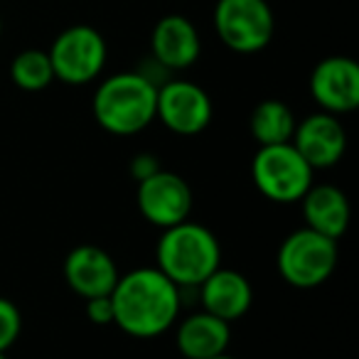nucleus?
I'll list each match as a JSON object with an SVG mask.
<instances>
[{"instance_id": "14", "label": "nucleus", "mask_w": 359, "mask_h": 359, "mask_svg": "<svg viewBox=\"0 0 359 359\" xmlns=\"http://www.w3.org/2000/svg\"><path fill=\"white\" fill-rule=\"evenodd\" d=\"M197 288H200L202 308L226 323L244 318L254 303V288H251L249 278L234 269H224V266L212 271Z\"/></svg>"}, {"instance_id": "20", "label": "nucleus", "mask_w": 359, "mask_h": 359, "mask_svg": "<svg viewBox=\"0 0 359 359\" xmlns=\"http://www.w3.org/2000/svg\"><path fill=\"white\" fill-rule=\"evenodd\" d=\"M86 303V318L94 325H114V303L111 295H96V298L84 300Z\"/></svg>"}, {"instance_id": "15", "label": "nucleus", "mask_w": 359, "mask_h": 359, "mask_svg": "<svg viewBox=\"0 0 359 359\" xmlns=\"http://www.w3.org/2000/svg\"><path fill=\"white\" fill-rule=\"evenodd\" d=\"M175 342H177V349L182 352V357L210 359L226 352V347L231 342V330L226 320L202 310V313L190 315V318H185L177 325Z\"/></svg>"}, {"instance_id": "6", "label": "nucleus", "mask_w": 359, "mask_h": 359, "mask_svg": "<svg viewBox=\"0 0 359 359\" xmlns=\"http://www.w3.org/2000/svg\"><path fill=\"white\" fill-rule=\"evenodd\" d=\"M47 55H50L52 69H55V79L72 86H81L94 81L104 72L109 47L96 27L72 25L55 37Z\"/></svg>"}, {"instance_id": "3", "label": "nucleus", "mask_w": 359, "mask_h": 359, "mask_svg": "<svg viewBox=\"0 0 359 359\" xmlns=\"http://www.w3.org/2000/svg\"><path fill=\"white\" fill-rule=\"evenodd\" d=\"M158 86L140 72H118L99 84L91 99L96 123L114 135H135L155 121Z\"/></svg>"}, {"instance_id": "13", "label": "nucleus", "mask_w": 359, "mask_h": 359, "mask_svg": "<svg viewBox=\"0 0 359 359\" xmlns=\"http://www.w3.org/2000/svg\"><path fill=\"white\" fill-rule=\"evenodd\" d=\"M118 276L114 259L101 246L79 244L65 259V280L84 300L96 295H111Z\"/></svg>"}, {"instance_id": "21", "label": "nucleus", "mask_w": 359, "mask_h": 359, "mask_svg": "<svg viewBox=\"0 0 359 359\" xmlns=\"http://www.w3.org/2000/svg\"><path fill=\"white\" fill-rule=\"evenodd\" d=\"M160 168V160L155 158L153 153H138L133 160H130V175H133L135 182H143V180H148L150 175H155Z\"/></svg>"}, {"instance_id": "8", "label": "nucleus", "mask_w": 359, "mask_h": 359, "mask_svg": "<svg viewBox=\"0 0 359 359\" xmlns=\"http://www.w3.org/2000/svg\"><path fill=\"white\" fill-rule=\"evenodd\" d=\"M212 99L200 84L187 79H168L158 86L155 118L177 135H197L212 121Z\"/></svg>"}, {"instance_id": "10", "label": "nucleus", "mask_w": 359, "mask_h": 359, "mask_svg": "<svg viewBox=\"0 0 359 359\" xmlns=\"http://www.w3.org/2000/svg\"><path fill=\"white\" fill-rule=\"evenodd\" d=\"M310 94L323 111L352 114L359 106V67L349 57H327L310 74Z\"/></svg>"}, {"instance_id": "19", "label": "nucleus", "mask_w": 359, "mask_h": 359, "mask_svg": "<svg viewBox=\"0 0 359 359\" xmlns=\"http://www.w3.org/2000/svg\"><path fill=\"white\" fill-rule=\"evenodd\" d=\"M22 330V315L18 310V305L8 298H0V352L15 344V339L20 337Z\"/></svg>"}, {"instance_id": "9", "label": "nucleus", "mask_w": 359, "mask_h": 359, "mask_svg": "<svg viewBox=\"0 0 359 359\" xmlns=\"http://www.w3.org/2000/svg\"><path fill=\"white\" fill-rule=\"evenodd\" d=\"M138 210L158 229H168L185 222L192 212V190L185 177L172 170H158L138 182Z\"/></svg>"}, {"instance_id": "24", "label": "nucleus", "mask_w": 359, "mask_h": 359, "mask_svg": "<svg viewBox=\"0 0 359 359\" xmlns=\"http://www.w3.org/2000/svg\"><path fill=\"white\" fill-rule=\"evenodd\" d=\"M0 35H3V20H0Z\"/></svg>"}, {"instance_id": "5", "label": "nucleus", "mask_w": 359, "mask_h": 359, "mask_svg": "<svg viewBox=\"0 0 359 359\" xmlns=\"http://www.w3.org/2000/svg\"><path fill=\"white\" fill-rule=\"evenodd\" d=\"M337 259V241L303 226V229L285 236L280 244L278 271L288 285L310 290L323 285L334 273Z\"/></svg>"}, {"instance_id": "16", "label": "nucleus", "mask_w": 359, "mask_h": 359, "mask_svg": "<svg viewBox=\"0 0 359 359\" xmlns=\"http://www.w3.org/2000/svg\"><path fill=\"white\" fill-rule=\"evenodd\" d=\"M303 202L305 226L323 236L337 241L349 226V202L339 187L334 185H310V190L300 197Z\"/></svg>"}, {"instance_id": "2", "label": "nucleus", "mask_w": 359, "mask_h": 359, "mask_svg": "<svg viewBox=\"0 0 359 359\" xmlns=\"http://www.w3.org/2000/svg\"><path fill=\"white\" fill-rule=\"evenodd\" d=\"M222 266V246L215 231L197 222H180L163 229L155 246V269L177 288H197Z\"/></svg>"}, {"instance_id": "17", "label": "nucleus", "mask_w": 359, "mask_h": 359, "mask_svg": "<svg viewBox=\"0 0 359 359\" xmlns=\"http://www.w3.org/2000/svg\"><path fill=\"white\" fill-rule=\"evenodd\" d=\"M295 123L298 121H295L288 104H283L278 99H266L261 104H256V109L251 111L249 128L259 145H280L290 143Z\"/></svg>"}, {"instance_id": "12", "label": "nucleus", "mask_w": 359, "mask_h": 359, "mask_svg": "<svg viewBox=\"0 0 359 359\" xmlns=\"http://www.w3.org/2000/svg\"><path fill=\"white\" fill-rule=\"evenodd\" d=\"M202 52L197 27L185 15H165L155 22L150 35V57L168 72L190 69Z\"/></svg>"}, {"instance_id": "4", "label": "nucleus", "mask_w": 359, "mask_h": 359, "mask_svg": "<svg viewBox=\"0 0 359 359\" xmlns=\"http://www.w3.org/2000/svg\"><path fill=\"white\" fill-rule=\"evenodd\" d=\"M315 170L305 163L293 143L261 145L251 160V180L256 190L271 202H300L310 190Z\"/></svg>"}, {"instance_id": "22", "label": "nucleus", "mask_w": 359, "mask_h": 359, "mask_svg": "<svg viewBox=\"0 0 359 359\" xmlns=\"http://www.w3.org/2000/svg\"><path fill=\"white\" fill-rule=\"evenodd\" d=\"M210 359H236V357H231V354H217V357H210Z\"/></svg>"}, {"instance_id": "23", "label": "nucleus", "mask_w": 359, "mask_h": 359, "mask_svg": "<svg viewBox=\"0 0 359 359\" xmlns=\"http://www.w3.org/2000/svg\"><path fill=\"white\" fill-rule=\"evenodd\" d=\"M0 359H8V352H0Z\"/></svg>"}, {"instance_id": "7", "label": "nucleus", "mask_w": 359, "mask_h": 359, "mask_svg": "<svg viewBox=\"0 0 359 359\" xmlns=\"http://www.w3.org/2000/svg\"><path fill=\"white\" fill-rule=\"evenodd\" d=\"M273 11L266 0H219L215 8V30L219 40L239 55H254L273 37Z\"/></svg>"}, {"instance_id": "11", "label": "nucleus", "mask_w": 359, "mask_h": 359, "mask_svg": "<svg viewBox=\"0 0 359 359\" xmlns=\"http://www.w3.org/2000/svg\"><path fill=\"white\" fill-rule=\"evenodd\" d=\"M290 143L313 170H327L342 160L347 150V133L337 116L318 111L295 123Z\"/></svg>"}, {"instance_id": "18", "label": "nucleus", "mask_w": 359, "mask_h": 359, "mask_svg": "<svg viewBox=\"0 0 359 359\" xmlns=\"http://www.w3.org/2000/svg\"><path fill=\"white\" fill-rule=\"evenodd\" d=\"M13 84L22 91H42L55 81L50 55L45 50H25L11 65Z\"/></svg>"}, {"instance_id": "1", "label": "nucleus", "mask_w": 359, "mask_h": 359, "mask_svg": "<svg viewBox=\"0 0 359 359\" xmlns=\"http://www.w3.org/2000/svg\"><path fill=\"white\" fill-rule=\"evenodd\" d=\"M114 325L130 337H158L180 318L182 288L155 266L133 269L118 276L114 290Z\"/></svg>"}]
</instances>
